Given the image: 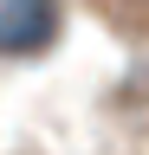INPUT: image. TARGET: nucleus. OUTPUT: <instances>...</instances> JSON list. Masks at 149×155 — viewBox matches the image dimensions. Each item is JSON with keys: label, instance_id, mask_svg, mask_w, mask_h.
Instances as JSON below:
<instances>
[{"label": "nucleus", "instance_id": "nucleus-1", "mask_svg": "<svg viewBox=\"0 0 149 155\" xmlns=\"http://www.w3.org/2000/svg\"><path fill=\"white\" fill-rule=\"evenodd\" d=\"M59 32L52 0H0V52H46Z\"/></svg>", "mask_w": 149, "mask_h": 155}]
</instances>
